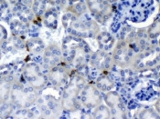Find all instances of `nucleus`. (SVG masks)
I'll return each mask as SVG.
<instances>
[{"instance_id": "obj_26", "label": "nucleus", "mask_w": 160, "mask_h": 119, "mask_svg": "<svg viewBox=\"0 0 160 119\" xmlns=\"http://www.w3.org/2000/svg\"><path fill=\"white\" fill-rule=\"evenodd\" d=\"M51 6H62L65 3V0H47Z\"/></svg>"}, {"instance_id": "obj_28", "label": "nucleus", "mask_w": 160, "mask_h": 119, "mask_svg": "<svg viewBox=\"0 0 160 119\" xmlns=\"http://www.w3.org/2000/svg\"><path fill=\"white\" fill-rule=\"evenodd\" d=\"M8 1L11 5H17V4L18 3L19 0H8Z\"/></svg>"}, {"instance_id": "obj_20", "label": "nucleus", "mask_w": 160, "mask_h": 119, "mask_svg": "<svg viewBox=\"0 0 160 119\" xmlns=\"http://www.w3.org/2000/svg\"><path fill=\"white\" fill-rule=\"evenodd\" d=\"M94 108L95 109L92 114L94 118H111L112 117L111 110L108 107L100 104Z\"/></svg>"}, {"instance_id": "obj_31", "label": "nucleus", "mask_w": 160, "mask_h": 119, "mask_svg": "<svg viewBox=\"0 0 160 119\" xmlns=\"http://www.w3.org/2000/svg\"><path fill=\"white\" fill-rule=\"evenodd\" d=\"M70 1H71L72 3H76V2H79L80 0H70Z\"/></svg>"}, {"instance_id": "obj_30", "label": "nucleus", "mask_w": 160, "mask_h": 119, "mask_svg": "<svg viewBox=\"0 0 160 119\" xmlns=\"http://www.w3.org/2000/svg\"><path fill=\"white\" fill-rule=\"evenodd\" d=\"M158 104H159V102L158 101V102H157V111H158V112L159 111V108H158Z\"/></svg>"}, {"instance_id": "obj_6", "label": "nucleus", "mask_w": 160, "mask_h": 119, "mask_svg": "<svg viewBox=\"0 0 160 119\" xmlns=\"http://www.w3.org/2000/svg\"><path fill=\"white\" fill-rule=\"evenodd\" d=\"M85 4L91 14L99 22L104 23L111 16V4L105 0H85Z\"/></svg>"}, {"instance_id": "obj_9", "label": "nucleus", "mask_w": 160, "mask_h": 119, "mask_svg": "<svg viewBox=\"0 0 160 119\" xmlns=\"http://www.w3.org/2000/svg\"><path fill=\"white\" fill-rule=\"evenodd\" d=\"M71 77V68L69 66L60 63L49 69L48 79L54 86H65Z\"/></svg>"}, {"instance_id": "obj_7", "label": "nucleus", "mask_w": 160, "mask_h": 119, "mask_svg": "<svg viewBox=\"0 0 160 119\" xmlns=\"http://www.w3.org/2000/svg\"><path fill=\"white\" fill-rule=\"evenodd\" d=\"M133 56V48L125 42L120 40L112 51V59L113 64L121 67H127L130 66Z\"/></svg>"}, {"instance_id": "obj_19", "label": "nucleus", "mask_w": 160, "mask_h": 119, "mask_svg": "<svg viewBox=\"0 0 160 119\" xmlns=\"http://www.w3.org/2000/svg\"><path fill=\"white\" fill-rule=\"evenodd\" d=\"M17 6L18 7H17V11H16V13L18 16L19 20L23 21V22L27 23V24H28V22L31 21L32 18H33V16H34V14L32 12L31 8L27 7L26 6L22 5V4H19V5L17 4Z\"/></svg>"}, {"instance_id": "obj_5", "label": "nucleus", "mask_w": 160, "mask_h": 119, "mask_svg": "<svg viewBox=\"0 0 160 119\" xmlns=\"http://www.w3.org/2000/svg\"><path fill=\"white\" fill-rule=\"evenodd\" d=\"M22 75L28 85L36 91L43 89L49 81L48 76L44 75L39 66L35 63L27 64L23 68Z\"/></svg>"}, {"instance_id": "obj_3", "label": "nucleus", "mask_w": 160, "mask_h": 119, "mask_svg": "<svg viewBox=\"0 0 160 119\" xmlns=\"http://www.w3.org/2000/svg\"><path fill=\"white\" fill-rule=\"evenodd\" d=\"M85 85L86 81L84 77L80 74L76 73L72 76L62 93V107L63 110L73 112L80 109V93Z\"/></svg>"}, {"instance_id": "obj_8", "label": "nucleus", "mask_w": 160, "mask_h": 119, "mask_svg": "<svg viewBox=\"0 0 160 119\" xmlns=\"http://www.w3.org/2000/svg\"><path fill=\"white\" fill-rule=\"evenodd\" d=\"M80 102L87 108H94L102 102L101 91L93 85H85L80 93Z\"/></svg>"}, {"instance_id": "obj_25", "label": "nucleus", "mask_w": 160, "mask_h": 119, "mask_svg": "<svg viewBox=\"0 0 160 119\" xmlns=\"http://www.w3.org/2000/svg\"><path fill=\"white\" fill-rule=\"evenodd\" d=\"M8 39V30L4 25L0 24V44H3Z\"/></svg>"}, {"instance_id": "obj_12", "label": "nucleus", "mask_w": 160, "mask_h": 119, "mask_svg": "<svg viewBox=\"0 0 160 119\" xmlns=\"http://www.w3.org/2000/svg\"><path fill=\"white\" fill-rule=\"evenodd\" d=\"M90 62L92 66L100 70H108L111 68L112 63V57L108 52L99 50L90 56Z\"/></svg>"}, {"instance_id": "obj_11", "label": "nucleus", "mask_w": 160, "mask_h": 119, "mask_svg": "<svg viewBox=\"0 0 160 119\" xmlns=\"http://www.w3.org/2000/svg\"><path fill=\"white\" fill-rule=\"evenodd\" d=\"M62 49L56 45H50L43 51V65L46 68L50 69L58 64L62 63Z\"/></svg>"}, {"instance_id": "obj_29", "label": "nucleus", "mask_w": 160, "mask_h": 119, "mask_svg": "<svg viewBox=\"0 0 160 119\" xmlns=\"http://www.w3.org/2000/svg\"><path fill=\"white\" fill-rule=\"evenodd\" d=\"M107 3H109V4H113V3H115V2H117V0H105Z\"/></svg>"}, {"instance_id": "obj_17", "label": "nucleus", "mask_w": 160, "mask_h": 119, "mask_svg": "<svg viewBox=\"0 0 160 119\" xmlns=\"http://www.w3.org/2000/svg\"><path fill=\"white\" fill-rule=\"evenodd\" d=\"M10 28H11L13 36L18 38H22L28 33V25L27 23H25L19 19H15L10 23Z\"/></svg>"}, {"instance_id": "obj_13", "label": "nucleus", "mask_w": 160, "mask_h": 119, "mask_svg": "<svg viewBox=\"0 0 160 119\" xmlns=\"http://www.w3.org/2000/svg\"><path fill=\"white\" fill-rule=\"evenodd\" d=\"M15 82L11 76H3L0 77V105L6 104L10 99V93Z\"/></svg>"}, {"instance_id": "obj_16", "label": "nucleus", "mask_w": 160, "mask_h": 119, "mask_svg": "<svg viewBox=\"0 0 160 119\" xmlns=\"http://www.w3.org/2000/svg\"><path fill=\"white\" fill-rule=\"evenodd\" d=\"M27 49L29 53L38 55L44 51L45 49V43L39 37H31L26 43Z\"/></svg>"}, {"instance_id": "obj_15", "label": "nucleus", "mask_w": 160, "mask_h": 119, "mask_svg": "<svg viewBox=\"0 0 160 119\" xmlns=\"http://www.w3.org/2000/svg\"><path fill=\"white\" fill-rule=\"evenodd\" d=\"M42 21L44 25L51 30H55L58 27L59 16L57 11L54 8L46 9V11L42 15Z\"/></svg>"}, {"instance_id": "obj_10", "label": "nucleus", "mask_w": 160, "mask_h": 119, "mask_svg": "<svg viewBox=\"0 0 160 119\" xmlns=\"http://www.w3.org/2000/svg\"><path fill=\"white\" fill-rule=\"evenodd\" d=\"M103 100L111 110L112 117L123 118L125 116V107L120 95L114 91H108L104 95Z\"/></svg>"}, {"instance_id": "obj_18", "label": "nucleus", "mask_w": 160, "mask_h": 119, "mask_svg": "<svg viewBox=\"0 0 160 119\" xmlns=\"http://www.w3.org/2000/svg\"><path fill=\"white\" fill-rule=\"evenodd\" d=\"M95 86L102 92H108L111 91L114 86V82L110 76L108 75H102L99 76L96 80Z\"/></svg>"}, {"instance_id": "obj_22", "label": "nucleus", "mask_w": 160, "mask_h": 119, "mask_svg": "<svg viewBox=\"0 0 160 119\" xmlns=\"http://www.w3.org/2000/svg\"><path fill=\"white\" fill-rule=\"evenodd\" d=\"M87 9L85 2H76V4L68 7V12L72 13L76 16H82L86 13Z\"/></svg>"}, {"instance_id": "obj_24", "label": "nucleus", "mask_w": 160, "mask_h": 119, "mask_svg": "<svg viewBox=\"0 0 160 119\" xmlns=\"http://www.w3.org/2000/svg\"><path fill=\"white\" fill-rule=\"evenodd\" d=\"M140 118H158V114H156L155 111L151 108L144 109L140 114H139Z\"/></svg>"}, {"instance_id": "obj_23", "label": "nucleus", "mask_w": 160, "mask_h": 119, "mask_svg": "<svg viewBox=\"0 0 160 119\" xmlns=\"http://www.w3.org/2000/svg\"><path fill=\"white\" fill-rule=\"evenodd\" d=\"M160 29V22L159 19H156L152 25L148 27V38H151V39H155L157 38L158 36H159V30Z\"/></svg>"}, {"instance_id": "obj_27", "label": "nucleus", "mask_w": 160, "mask_h": 119, "mask_svg": "<svg viewBox=\"0 0 160 119\" xmlns=\"http://www.w3.org/2000/svg\"><path fill=\"white\" fill-rule=\"evenodd\" d=\"M21 4L26 6L28 8H31L32 4H33V0H21Z\"/></svg>"}, {"instance_id": "obj_4", "label": "nucleus", "mask_w": 160, "mask_h": 119, "mask_svg": "<svg viewBox=\"0 0 160 119\" xmlns=\"http://www.w3.org/2000/svg\"><path fill=\"white\" fill-rule=\"evenodd\" d=\"M37 99L35 89L30 86L27 87L20 82H14L10 93V100L15 107L22 109L30 107L37 102Z\"/></svg>"}, {"instance_id": "obj_2", "label": "nucleus", "mask_w": 160, "mask_h": 119, "mask_svg": "<svg viewBox=\"0 0 160 119\" xmlns=\"http://www.w3.org/2000/svg\"><path fill=\"white\" fill-rule=\"evenodd\" d=\"M62 25L68 32L72 35L82 38L95 37L100 33L99 25L95 20L91 18L76 16L68 12L62 16Z\"/></svg>"}, {"instance_id": "obj_21", "label": "nucleus", "mask_w": 160, "mask_h": 119, "mask_svg": "<svg viewBox=\"0 0 160 119\" xmlns=\"http://www.w3.org/2000/svg\"><path fill=\"white\" fill-rule=\"evenodd\" d=\"M46 0H33L31 10L36 17H40L46 11Z\"/></svg>"}, {"instance_id": "obj_14", "label": "nucleus", "mask_w": 160, "mask_h": 119, "mask_svg": "<svg viewBox=\"0 0 160 119\" xmlns=\"http://www.w3.org/2000/svg\"><path fill=\"white\" fill-rule=\"evenodd\" d=\"M95 37H96L100 50L108 52L114 46L115 40L113 36L108 32H101Z\"/></svg>"}, {"instance_id": "obj_1", "label": "nucleus", "mask_w": 160, "mask_h": 119, "mask_svg": "<svg viewBox=\"0 0 160 119\" xmlns=\"http://www.w3.org/2000/svg\"><path fill=\"white\" fill-rule=\"evenodd\" d=\"M62 57L70 64L76 66H83L87 58H90V48L83 40L79 36H71L63 38L62 44Z\"/></svg>"}]
</instances>
